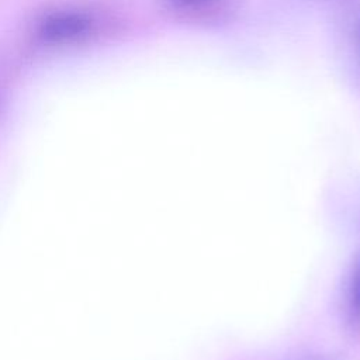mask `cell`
<instances>
[{
	"mask_svg": "<svg viewBox=\"0 0 360 360\" xmlns=\"http://www.w3.org/2000/svg\"><path fill=\"white\" fill-rule=\"evenodd\" d=\"M91 28L93 20L82 11H56L41 21L38 32L46 42L65 44L89 35Z\"/></svg>",
	"mask_w": 360,
	"mask_h": 360,
	"instance_id": "cell-1",
	"label": "cell"
},
{
	"mask_svg": "<svg viewBox=\"0 0 360 360\" xmlns=\"http://www.w3.org/2000/svg\"><path fill=\"white\" fill-rule=\"evenodd\" d=\"M345 314L349 326L353 330H360V253L349 274L345 294Z\"/></svg>",
	"mask_w": 360,
	"mask_h": 360,
	"instance_id": "cell-2",
	"label": "cell"
},
{
	"mask_svg": "<svg viewBox=\"0 0 360 360\" xmlns=\"http://www.w3.org/2000/svg\"><path fill=\"white\" fill-rule=\"evenodd\" d=\"M167 1H170L173 6H177V7H198L212 0H167Z\"/></svg>",
	"mask_w": 360,
	"mask_h": 360,
	"instance_id": "cell-3",
	"label": "cell"
},
{
	"mask_svg": "<svg viewBox=\"0 0 360 360\" xmlns=\"http://www.w3.org/2000/svg\"><path fill=\"white\" fill-rule=\"evenodd\" d=\"M294 360H325L319 356H304V357H300V359H294Z\"/></svg>",
	"mask_w": 360,
	"mask_h": 360,
	"instance_id": "cell-4",
	"label": "cell"
},
{
	"mask_svg": "<svg viewBox=\"0 0 360 360\" xmlns=\"http://www.w3.org/2000/svg\"><path fill=\"white\" fill-rule=\"evenodd\" d=\"M359 45H360V28H359Z\"/></svg>",
	"mask_w": 360,
	"mask_h": 360,
	"instance_id": "cell-5",
	"label": "cell"
}]
</instances>
